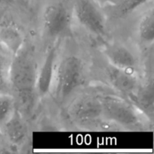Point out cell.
I'll return each instance as SVG.
<instances>
[{
	"instance_id": "cell-16",
	"label": "cell",
	"mask_w": 154,
	"mask_h": 154,
	"mask_svg": "<svg viewBox=\"0 0 154 154\" xmlns=\"http://www.w3.org/2000/svg\"><path fill=\"white\" fill-rule=\"evenodd\" d=\"M11 55L0 46V93L9 92L8 73Z\"/></svg>"
},
{
	"instance_id": "cell-11",
	"label": "cell",
	"mask_w": 154,
	"mask_h": 154,
	"mask_svg": "<svg viewBox=\"0 0 154 154\" xmlns=\"http://www.w3.org/2000/svg\"><path fill=\"white\" fill-rule=\"evenodd\" d=\"M27 117L17 106L11 117L0 127L2 136L12 148H20L29 135Z\"/></svg>"
},
{
	"instance_id": "cell-14",
	"label": "cell",
	"mask_w": 154,
	"mask_h": 154,
	"mask_svg": "<svg viewBox=\"0 0 154 154\" xmlns=\"http://www.w3.org/2000/svg\"><path fill=\"white\" fill-rule=\"evenodd\" d=\"M149 0H124L119 5L114 8H106L105 11L109 20H114L116 21L123 20L126 19L132 14L138 8L144 5Z\"/></svg>"
},
{
	"instance_id": "cell-7",
	"label": "cell",
	"mask_w": 154,
	"mask_h": 154,
	"mask_svg": "<svg viewBox=\"0 0 154 154\" xmlns=\"http://www.w3.org/2000/svg\"><path fill=\"white\" fill-rule=\"evenodd\" d=\"M91 69L92 75L99 76L104 86L128 99L136 91L143 76L114 67L100 54L91 58Z\"/></svg>"
},
{
	"instance_id": "cell-5",
	"label": "cell",
	"mask_w": 154,
	"mask_h": 154,
	"mask_svg": "<svg viewBox=\"0 0 154 154\" xmlns=\"http://www.w3.org/2000/svg\"><path fill=\"white\" fill-rule=\"evenodd\" d=\"M63 108L69 121L81 129H94L109 124L103 117L99 90L90 85L77 93Z\"/></svg>"
},
{
	"instance_id": "cell-6",
	"label": "cell",
	"mask_w": 154,
	"mask_h": 154,
	"mask_svg": "<svg viewBox=\"0 0 154 154\" xmlns=\"http://www.w3.org/2000/svg\"><path fill=\"white\" fill-rule=\"evenodd\" d=\"M99 54L113 66L134 75L142 76L144 72V57L137 44L116 37L100 42Z\"/></svg>"
},
{
	"instance_id": "cell-3",
	"label": "cell",
	"mask_w": 154,
	"mask_h": 154,
	"mask_svg": "<svg viewBox=\"0 0 154 154\" xmlns=\"http://www.w3.org/2000/svg\"><path fill=\"white\" fill-rule=\"evenodd\" d=\"M72 0H48L39 16L40 43L43 51L49 44L74 36Z\"/></svg>"
},
{
	"instance_id": "cell-9",
	"label": "cell",
	"mask_w": 154,
	"mask_h": 154,
	"mask_svg": "<svg viewBox=\"0 0 154 154\" xmlns=\"http://www.w3.org/2000/svg\"><path fill=\"white\" fill-rule=\"evenodd\" d=\"M65 39H59L45 48L39 66L36 82L38 100L50 96L56 67Z\"/></svg>"
},
{
	"instance_id": "cell-12",
	"label": "cell",
	"mask_w": 154,
	"mask_h": 154,
	"mask_svg": "<svg viewBox=\"0 0 154 154\" xmlns=\"http://www.w3.org/2000/svg\"><path fill=\"white\" fill-rule=\"evenodd\" d=\"M28 35L13 17L5 15L0 21V46L11 55H14L22 47Z\"/></svg>"
},
{
	"instance_id": "cell-18",
	"label": "cell",
	"mask_w": 154,
	"mask_h": 154,
	"mask_svg": "<svg viewBox=\"0 0 154 154\" xmlns=\"http://www.w3.org/2000/svg\"><path fill=\"white\" fill-rule=\"evenodd\" d=\"M4 1H5V0H0V5H1Z\"/></svg>"
},
{
	"instance_id": "cell-1",
	"label": "cell",
	"mask_w": 154,
	"mask_h": 154,
	"mask_svg": "<svg viewBox=\"0 0 154 154\" xmlns=\"http://www.w3.org/2000/svg\"><path fill=\"white\" fill-rule=\"evenodd\" d=\"M43 52L40 42L28 35L22 47L11 58L9 91L26 117L32 114L38 101L36 82Z\"/></svg>"
},
{
	"instance_id": "cell-10",
	"label": "cell",
	"mask_w": 154,
	"mask_h": 154,
	"mask_svg": "<svg viewBox=\"0 0 154 154\" xmlns=\"http://www.w3.org/2000/svg\"><path fill=\"white\" fill-rule=\"evenodd\" d=\"M129 100L145 116L151 124L154 117V80L153 66L145 67L136 91Z\"/></svg>"
},
{
	"instance_id": "cell-8",
	"label": "cell",
	"mask_w": 154,
	"mask_h": 154,
	"mask_svg": "<svg viewBox=\"0 0 154 154\" xmlns=\"http://www.w3.org/2000/svg\"><path fill=\"white\" fill-rule=\"evenodd\" d=\"M74 20L99 43L111 37L109 21L96 0H72Z\"/></svg>"
},
{
	"instance_id": "cell-13",
	"label": "cell",
	"mask_w": 154,
	"mask_h": 154,
	"mask_svg": "<svg viewBox=\"0 0 154 154\" xmlns=\"http://www.w3.org/2000/svg\"><path fill=\"white\" fill-rule=\"evenodd\" d=\"M136 44L143 50L149 51L154 43V8L153 5L143 11L135 23Z\"/></svg>"
},
{
	"instance_id": "cell-4",
	"label": "cell",
	"mask_w": 154,
	"mask_h": 154,
	"mask_svg": "<svg viewBox=\"0 0 154 154\" xmlns=\"http://www.w3.org/2000/svg\"><path fill=\"white\" fill-rule=\"evenodd\" d=\"M99 90L103 117L109 124L127 130H141L150 122L128 99L105 87Z\"/></svg>"
},
{
	"instance_id": "cell-17",
	"label": "cell",
	"mask_w": 154,
	"mask_h": 154,
	"mask_svg": "<svg viewBox=\"0 0 154 154\" xmlns=\"http://www.w3.org/2000/svg\"><path fill=\"white\" fill-rule=\"evenodd\" d=\"M103 8H114L121 4L124 0H96Z\"/></svg>"
},
{
	"instance_id": "cell-15",
	"label": "cell",
	"mask_w": 154,
	"mask_h": 154,
	"mask_svg": "<svg viewBox=\"0 0 154 154\" xmlns=\"http://www.w3.org/2000/svg\"><path fill=\"white\" fill-rule=\"evenodd\" d=\"M16 108V100L11 93H0V127L11 117Z\"/></svg>"
},
{
	"instance_id": "cell-2",
	"label": "cell",
	"mask_w": 154,
	"mask_h": 154,
	"mask_svg": "<svg viewBox=\"0 0 154 154\" xmlns=\"http://www.w3.org/2000/svg\"><path fill=\"white\" fill-rule=\"evenodd\" d=\"M66 39L60 51L50 93L54 102L63 108L77 93L90 86L93 76L91 59L87 60L78 47H68Z\"/></svg>"
}]
</instances>
